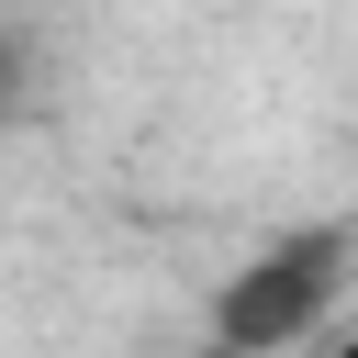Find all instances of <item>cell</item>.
I'll return each instance as SVG.
<instances>
[{
  "mask_svg": "<svg viewBox=\"0 0 358 358\" xmlns=\"http://www.w3.org/2000/svg\"><path fill=\"white\" fill-rule=\"evenodd\" d=\"M347 257H358V224L268 235L246 268H224V291H213V347H235V358H280V347L324 336V313L347 302Z\"/></svg>",
  "mask_w": 358,
  "mask_h": 358,
  "instance_id": "obj_1",
  "label": "cell"
},
{
  "mask_svg": "<svg viewBox=\"0 0 358 358\" xmlns=\"http://www.w3.org/2000/svg\"><path fill=\"white\" fill-rule=\"evenodd\" d=\"M22 101H34V45H22L11 22H0V123H11Z\"/></svg>",
  "mask_w": 358,
  "mask_h": 358,
  "instance_id": "obj_2",
  "label": "cell"
}]
</instances>
